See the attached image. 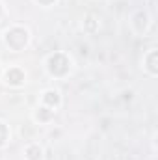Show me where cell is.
Listing matches in <instances>:
<instances>
[{
    "mask_svg": "<svg viewBox=\"0 0 158 160\" xmlns=\"http://www.w3.org/2000/svg\"><path fill=\"white\" fill-rule=\"evenodd\" d=\"M28 41V32L24 28H11L6 34V43L13 48V50H21Z\"/></svg>",
    "mask_w": 158,
    "mask_h": 160,
    "instance_id": "obj_1",
    "label": "cell"
},
{
    "mask_svg": "<svg viewBox=\"0 0 158 160\" xmlns=\"http://www.w3.org/2000/svg\"><path fill=\"white\" fill-rule=\"evenodd\" d=\"M48 71L52 75H56V77L65 75L69 71V60H67V56L65 54H60V52L54 54V56H50L48 58Z\"/></svg>",
    "mask_w": 158,
    "mask_h": 160,
    "instance_id": "obj_2",
    "label": "cell"
},
{
    "mask_svg": "<svg viewBox=\"0 0 158 160\" xmlns=\"http://www.w3.org/2000/svg\"><path fill=\"white\" fill-rule=\"evenodd\" d=\"M6 78H7V84H11V86H21L24 82V73L21 69L13 67V69H9L6 73Z\"/></svg>",
    "mask_w": 158,
    "mask_h": 160,
    "instance_id": "obj_3",
    "label": "cell"
},
{
    "mask_svg": "<svg viewBox=\"0 0 158 160\" xmlns=\"http://www.w3.org/2000/svg\"><path fill=\"white\" fill-rule=\"evenodd\" d=\"M43 99H45V102H47L48 106H56V104L60 102V95H58V91H47Z\"/></svg>",
    "mask_w": 158,
    "mask_h": 160,
    "instance_id": "obj_4",
    "label": "cell"
},
{
    "mask_svg": "<svg viewBox=\"0 0 158 160\" xmlns=\"http://www.w3.org/2000/svg\"><path fill=\"white\" fill-rule=\"evenodd\" d=\"M156 50H153V52H151V54H149V56H147V63H149V65H147V67H149V71H151V73H153V75H156Z\"/></svg>",
    "mask_w": 158,
    "mask_h": 160,
    "instance_id": "obj_5",
    "label": "cell"
},
{
    "mask_svg": "<svg viewBox=\"0 0 158 160\" xmlns=\"http://www.w3.org/2000/svg\"><path fill=\"white\" fill-rule=\"evenodd\" d=\"M26 155H28L30 160H39L41 158V149L37 145H30V147L26 149Z\"/></svg>",
    "mask_w": 158,
    "mask_h": 160,
    "instance_id": "obj_6",
    "label": "cell"
},
{
    "mask_svg": "<svg viewBox=\"0 0 158 160\" xmlns=\"http://www.w3.org/2000/svg\"><path fill=\"white\" fill-rule=\"evenodd\" d=\"M50 116H52V112H50L48 108H39V112H37V118H39V119H43V121L48 119Z\"/></svg>",
    "mask_w": 158,
    "mask_h": 160,
    "instance_id": "obj_7",
    "label": "cell"
},
{
    "mask_svg": "<svg viewBox=\"0 0 158 160\" xmlns=\"http://www.w3.org/2000/svg\"><path fill=\"white\" fill-rule=\"evenodd\" d=\"M6 138H7V128H6L4 123H0V145L6 142Z\"/></svg>",
    "mask_w": 158,
    "mask_h": 160,
    "instance_id": "obj_8",
    "label": "cell"
},
{
    "mask_svg": "<svg viewBox=\"0 0 158 160\" xmlns=\"http://www.w3.org/2000/svg\"><path fill=\"white\" fill-rule=\"evenodd\" d=\"M41 4H50V2H54V0H39Z\"/></svg>",
    "mask_w": 158,
    "mask_h": 160,
    "instance_id": "obj_9",
    "label": "cell"
},
{
    "mask_svg": "<svg viewBox=\"0 0 158 160\" xmlns=\"http://www.w3.org/2000/svg\"><path fill=\"white\" fill-rule=\"evenodd\" d=\"M0 13H2V8H0Z\"/></svg>",
    "mask_w": 158,
    "mask_h": 160,
    "instance_id": "obj_10",
    "label": "cell"
}]
</instances>
